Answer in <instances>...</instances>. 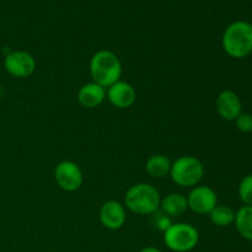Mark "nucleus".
I'll use <instances>...</instances> for the list:
<instances>
[{
  "label": "nucleus",
  "mask_w": 252,
  "mask_h": 252,
  "mask_svg": "<svg viewBox=\"0 0 252 252\" xmlns=\"http://www.w3.org/2000/svg\"><path fill=\"white\" fill-rule=\"evenodd\" d=\"M90 75L94 83L107 89L121 80L122 63L113 52L101 49L91 57Z\"/></svg>",
  "instance_id": "nucleus-1"
},
{
  "label": "nucleus",
  "mask_w": 252,
  "mask_h": 252,
  "mask_svg": "<svg viewBox=\"0 0 252 252\" xmlns=\"http://www.w3.org/2000/svg\"><path fill=\"white\" fill-rule=\"evenodd\" d=\"M159 191L153 185L147 182H139L126 191L125 206L128 211L138 216L154 214L160 208Z\"/></svg>",
  "instance_id": "nucleus-2"
},
{
  "label": "nucleus",
  "mask_w": 252,
  "mask_h": 252,
  "mask_svg": "<svg viewBox=\"0 0 252 252\" xmlns=\"http://www.w3.org/2000/svg\"><path fill=\"white\" fill-rule=\"evenodd\" d=\"M223 49L229 57L243 59L252 52V25L235 21L229 25L221 38Z\"/></svg>",
  "instance_id": "nucleus-3"
},
{
  "label": "nucleus",
  "mask_w": 252,
  "mask_h": 252,
  "mask_svg": "<svg viewBox=\"0 0 252 252\" xmlns=\"http://www.w3.org/2000/svg\"><path fill=\"white\" fill-rule=\"evenodd\" d=\"M169 175L177 186L192 189L203 179L204 166L198 158L185 155L172 161Z\"/></svg>",
  "instance_id": "nucleus-4"
},
{
  "label": "nucleus",
  "mask_w": 252,
  "mask_h": 252,
  "mask_svg": "<svg viewBox=\"0 0 252 252\" xmlns=\"http://www.w3.org/2000/svg\"><path fill=\"white\" fill-rule=\"evenodd\" d=\"M199 241V233L189 223L171 224L164 231V244L174 252H189Z\"/></svg>",
  "instance_id": "nucleus-5"
},
{
  "label": "nucleus",
  "mask_w": 252,
  "mask_h": 252,
  "mask_svg": "<svg viewBox=\"0 0 252 252\" xmlns=\"http://www.w3.org/2000/svg\"><path fill=\"white\" fill-rule=\"evenodd\" d=\"M54 180L59 189L65 192H75L83 186L84 175L80 166L71 160L61 161L54 169Z\"/></svg>",
  "instance_id": "nucleus-6"
},
{
  "label": "nucleus",
  "mask_w": 252,
  "mask_h": 252,
  "mask_svg": "<svg viewBox=\"0 0 252 252\" xmlns=\"http://www.w3.org/2000/svg\"><path fill=\"white\" fill-rule=\"evenodd\" d=\"M4 68L14 78H29L36 70V59L26 51H12L5 56Z\"/></svg>",
  "instance_id": "nucleus-7"
},
{
  "label": "nucleus",
  "mask_w": 252,
  "mask_h": 252,
  "mask_svg": "<svg viewBox=\"0 0 252 252\" xmlns=\"http://www.w3.org/2000/svg\"><path fill=\"white\" fill-rule=\"evenodd\" d=\"M189 209L197 214H209L218 206V196L209 186H194L187 196Z\"/></svg>",
  "instance_id": "nucleus-8"
},
{
  "label": "nucleus",
  "mask_w": 252,
  "mask_h": 252,
  "mask_svg": "<svg viewBox=\"0 0 252 252\" xmlns=\"http://www.w3.org/2000/svg\"><path fill=\"white\" fill-rule=\"evenodd\" d=\"M98 218L101 224L108 230H120L127 220L125 206L113 199L105 202L98 211Z\"/></svg>",
  "instance_id": "nucleus-9"
},
{
  "label": "nucleus",
  "mask_w": 252,
  "mask_h": 252,
  "mask_svg": "<svg viewBox=\"0 0 252 252\" xmlns=\"http://www.w3.org/2000/svg\"><path fill=\"white\" fill-rule=\"evenodd\" d=\"M106 97L115 107L125 110V108H129L130 106H133L135 98H137V93L129 83L120 80L107 88Z\"/></svg>",
  "instance_id": "nucleus-10"
},
{
  "label": "nucleus",
  "mask_w": 252,
  "mask_h": 252,
  "mask_svg": "<svg viewBox=\"0 0 252 252\" xmlns=\"http://www.w3.org/2000/svg\"><path fill=\"white\" fill-rule=\"evenodd\" d=\"M243 103L238 94L231 90H224L217 97V111L225 121H235L243 112Z\"/></svg>",
  "instance_id": "nucleus-11"
},
{
  "label": "nucleus",
  "mask_w": 252,
  "mask_h": 252,
  "mask_svg": "<svg viewBox=\"0 0 252 252\" xmlns=\"http://www.w3.org/2000/svg\"><path fill=\"white\" fill-rule=\"evenodd\" d=\"M106 98V89L98 84L91 83L81 86L78 91V101L83 107L96 108L103 102Z\"/></svg>",
  "instance_id": "nucleus-12"
},
{
  "label": "nucleus",
  "mask_w": 252,
  "mask_h": 252,
  "mask_svg": "<svg viewBox=\"0 0 252 252\" xmlns=\"http://www.w3.org/2000/svg\"><path fill=\"white\" fill-rule=\"evenodd\" d=\"M169 217H181L189 209L187 197L182 193H170L161 198L160 208Z\"/></svg>",
  "instance_id": "nucleus-13"
},
{
  "label": "nucleus",
  "mask_w": 252,
  "mask_h": 252,
  "mask_svg": "<svg viewBox=\"0 0 252 252\" xmlns=\"http://www.w3.org/2000/svg\"><path fill=\"white\" fill-rule=\"evenodd\" d=\"M171 164L172 161L169 157L162 154H155L145 161V171L154 179H162L170 174Z\"/></svg>",
  "instance_id": "nucleus-14"
},
{
  "label": "nucleus",
  "mask_w": 252,
  "mask_h": 252,
  "mask_svg": "<svg viewBox=\"0 0 252 252\" xmlns=\"http://www.w3.org/2000/svg\"><path fill=\"white\" fill-rule=\"evenodd\" d=\"M235 228L246 240L252 241V206H244L235 213Z\"/></svg>",
  "instance_id": "nucleus-15"
},
{
  "label": "nucleus",
  "mask_w": 252,
  "mask_h": 252,
  "mask_svg": "<svg viewBox=\"0 0 252 252\" xmlns=\"http://www.w3.org/2000/svg\"><path fill=\"white\" fill-rule=\"evenodd\" d=\"M208 216L212 223L217 226H220V228L231 225L235 220V212L230 207L224 206V204L217 206Z\"/></svg>",
  "instance_id": "nucleus-16"
},
{
  "label": "nucleus",
  "mask_w": 252,
  "mask_h": 252,
  "mask_svg": "<svg viewBox=\"0 0 252 252\" xmlns=\"http://www.w3.org/2000/svg\"><path fill=\"white\" fill-rule=\"evenodd\" d=\"M239 197L245 206H252V175H248L239 185Z\"/></svg>",
  "instance_id": "nucleus-17"
},
{
  "label": "nucleus",
  "mask_w": 252,
  "mask_h": 252,
  "mask_svg": "<svg viewBox=\"0 0 252 252\" xmlns=\"http://www.w3.org/2000/svg\"><path fill=\"white\" fill-rule=\"evenodd\" d=\"M236 127L240 132L243 133H251L252 132V115L251 113L241 112L239 117L235 120Z\"/></svg>",
  "instance_id": "nucleus-18"
},
{
  "label": "nucleus",
  "mask_w": 252,
  "mask_h": 252,
  "mask_svg": "<svg viewBox=\"0 0 252 252\" xmlns=\"http://www.w3.org/2000/svg\"><path fill=\"white\" fill-rule=\"evenodd\" d=\"M139 252H162L160 249L155 248V246H147V248L142 249Z\"/></svg>",
  "instance_id": "nucleus-19"
},
{
  "label": "nucleus",
  "mask_w": 252,
  "mask_h": 252,
  "mask_svg": "<svg viewBox=\"0 0 252 252\" xmlns=\"http://www.w3.org/2000/svg\"><path fill=\"white\" fill-rule=\"evenodd\" d=\"M1 95H2V88L1 85H0V97H1Z\"/></svg>",
  "instance_id": "nucleus-20"
},
{
  "label": "nucleus",
  "mask_w": 252,
  "mask_h": 252,
  "mask_svg": "<svg viewBox=\"0 0 252 252\" xmlns=\"http://www.w3.org/2000/svg\"><path fill=\"white\" fill-rule=\"evenodd\" d=\"M251 25H252V24H251Z\"/></svg>",
  "instance_id": "nucleus-21"
}]
</instances>
